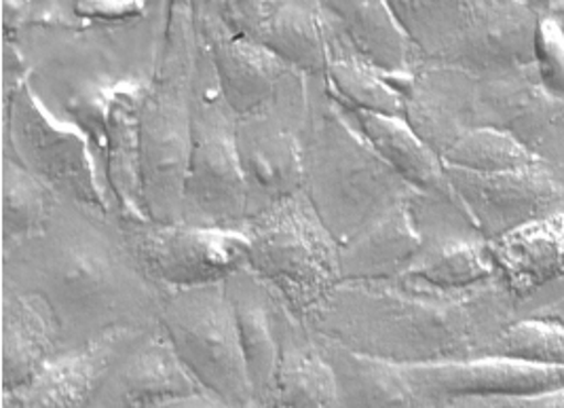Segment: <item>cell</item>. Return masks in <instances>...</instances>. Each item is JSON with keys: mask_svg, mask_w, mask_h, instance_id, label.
I'll return each instance as SVG.
<instances>
[{"mask_svg": "<svg viewBox=\"0 0 564 408\" xmlns=\"http://www.w3.org/2000/svg\"><path fill=\"white\" fill-rule=\"evenodd\" d=\"M241 230L250 241L248 267L307 324L343 283L340 244L307 195L299 193L271 205Z\"/></svg>", "mask_w": 564, "mask_h": 408, "instance_id": "8992f818", "label": "cell"}, {"mask_svg": "<svg viewBox=\"0 0 564 408\" xmlns=\"http://www.w3.org/2000/svg\"><path fill=\"white\" fill-rule=\"evenodd\" d=\"M311 126V83L290 71L257 110L237 117V151L248 186V221L303 193Z\"/></svg>", "mask_w": 564, "mask_h": 408, "instance_id": "9c48e42d", "label": "cell"}, {"mask_svg": "<svg viewBox=\"0 0 564 408\" xmlns=\"http://www.w3.org/2000/svg\"><path fill=\"white\" fill-rule=\"evenodd\" d=\"M343 28L359 57L393 85L404 98L423 55L383 0H328L324 2Z\"/></svg>", "mask_w": 564, "mask_h": 408, "instance_id": "ffe728a7", "label": "cell"}, {"mask_svg": "<svg viewBox=\"0 0 564 408\" xmlns=\"http://www.w3.org/2000/svg\"><path fill=\"white\" fill-rule=\"evenodd\" d=\"M225 286L235 309L241 352L254 394V408H258L275 387L285 326L292 311L250 267L232 273Z\"/></svg>", "mask_w": 564, "mask_h": 408, "instance_id": "ac0fdd59", "label": "cell"}, {"mask_svg": "<svg viewBox=\"0 0 564 408\" xmlns=\"http://www.w3.org/2000/svg\"><path fill=\"white\" fill-rule=\"evenodd\" d=\"M308 83L311 126L303 193L343 246L393 205L423 195L375 151L351 112L328 94L324 77Z\"/></svg>", "mask_w": 564, "mask_h": 408, "instance_id": "3957f363", "label": "cell"}, {"mask_svg": "<svg viewBox=\"0 0 564 408\" xmlns=\"http://www.w3.org/2000/svg\"><path fill=\"white\" fill-rule=\"evenodd\" d=\"M328 15V64L324 75L328 94L347 110L404 119L406 98L354 52L330 9Z\"/></svg>", "mask_w": 564, "mask_h": 408, "instance_id": "f1b7e54d", "label": "cell"}, {"mask_svg": "<svg viewBox=\"0 0 564 408\" xmlns=\"http://www.w3.org/2000/svg\"><path fill=\"white\" fill-rule=\"evenodd\" d=\"M199 34L193 2H172L165 41L140 115L142 195L151 223H182L184 180L193 140Z\"/></svg>", "mask_w": 564, "mask_h": 408, "instance_id": "277c9868", "label": "cell"}, {"mask_svg": "<svg viewBox=\"0 0 564 408\" xmlns=\"http://www.w3.org/2000/svg\"><path fill=\"white\" fill-rule=\"evenodd\" d=\"M151 78H129L108 87L104 117V184L119 223H151L142 195L140 115Z\"/></svg>", "mask_w": 564, "mask_h": 408, "instance_id": "2e32d148", "label": "cell"}, {"mask_svg": "<svg viewBox=\"0 0 564 408\" xmlns=\"http://www.w3.org/2000/svg\"><path fill=\"white\" fill-rule=\"evenodd\" d=\"M57 197L13 157L2 159V255L47 227Z\"/></svg>", "mask_w": 564, "mask_h": 408, "instance_id": "f546056e", "label": "cell"}, {"mask_svg": "<svg viewBox=\"0 0 564 408\" xmlns=\"http://www.w3.org/2000/svg\"><path fill=\"white\" fill-rule=\"evenodd\" d=\"M518 309L503 278L446 292L402 276L343 281L305 326L364 356L432 366L488 356Z\"/></svg>", "mask_w": 564, "mask_h": 408, "instance_id": "6da1fadb", "label": "cell"}, {"mask_svg": "<svg viewBox=\"0 0 564 408\" xmlns=\"http://www.w3.org/2000/svg\"><path fill=\"white\" fill-rule=\"evenodd\" d=\"M154 408H232L231 405L223 402L220 398L202 391V394H193V396H184V398H176L170 402H163Z\"/></svg>", "mask_w": 564, "mask_h": 408, "instance_id": "74e56055", "label": "cell"}, {"mask_svg": "<svg viewBox=\"0 0 564 408\" xmlns=\"http://www.w3.org/2000/svg\"><path fill=\"white\" fill-rule=\"evenodd\" d=\"M488 356L510 357L527 364L564 368V326L538 318H518Z\"/></svg>", "mask_w": 564, "mask_h": 408, "instance_id": "1f68e13d", "label": "cell"}, {"mask_svg": "<svg viewBox=\"0 0 564 408\" xmlns=\"http://www.w3.org/2000/svg\"><path fill=\"white\" fill-rule=\"evenodd\" d=\"M147 9L144 2H100V0H89V2H75L73 11L83 20H94V22H123L142 15Z\"/></svg>", "mask_w": 564, "mask_h": 408, "instance_id": "e575fe53", "label": "cell"}, {"mask_svg": "<svg viewBox=\"0 0 564 408\" xmlns=\"http://www.w3.org/2000/svg\"><path fill=\"white\" fill-rule=\"evenodd\" d=\"M4 140L11 151L9 157L52 189L57 200L98 216H112L115 205L100 180L87 133L78 126L57 121L28 77L15 85H4Z\"/></svg>", "mask_w": 564, "mask_h": 408, "instance_id": "ba28073f", "label": "cell"}, {"mask_svg": "<svg viewBox=\"0 0 564 408\" xmlns=\"http://www.w3.org/2000/svg\"><path fill=\"white\" fill-rule=\"evenodd\" d=\"M444 165L476 174H503L539 165L533 149L499 129H471L442 157Z\"/></svg>", "mask_w": 564, "mask_h": 408, "instance_id": "4dcf8cb0", "label": "cell"}, {"mask_svg": "<svg viewBox=\"0 0 564 408\" xmlns=\"http://www.w3.org/2000/svg\"><path fill=\"white\" fill-rule=\"evenodd\" d=\"M564 299V276L561 280L552 281V283H547L545 288H541L539 292H535L531 299H527L524 303H520V309H518V318L520 315H524V313H529V311H533V309H539V307L550 305V303H556V301H563Z\"/></svg>", "mask_w": 564, "mask_h": 408, "instance_id": "8d00e7d4", "label": "cell"}, {"mask_svg": "<svg viewBox=\"0 0 564 408\" xmlns=\"http://www.w3.org/2000/svg\"><path fill=\"white\" fill-rule=\"evenodd\" d=\"M488 244L501 278L520 303L564 276V212Z\"/></svg>", "mask_w": 564, "mask_h": 408, "instance_id": "cb8c5ba5", "label": "cell"}, {"mask_svg": "<svg viewBox=\"0 0 564 408\" xmlns=\"http://www.w3.org/2000/svg\"><path fill=\"white\" fill-rule=\"evenodd\" d=\"M563 115V100L543 85L535 64L490 77L467 75V131L499 129L535 151L545 131Z\"/></svg>", "mask_w": 564, "mask_h": 408, "instance_id": "4fadbf2b", "label": "cell"}, {"mask_svg": "<svg viewBox=\"0 0 564 408\" xmlns=\"http://www.w3.org/2000/svg\"><path fill=\"white\" fill-rule=\"evenodd\" d=\"M202 391L156 324L112 364L89 408H154Z\"/></svg>", "mask_w": 564, "mask_h": 408, "instance_id": "9a60e30c", "label": "cell"}, {"mask_svg": "<svg viewBox=\"0 0 564 408\" xmlns=\"http://www.w3.org/2000/svg\"><path fill=\"white\" fill-rule=\"evenodd\" d=\"M547 7H550V13L558 20V24H561L564 32V0H550Z\"/></svg>", "mask_w": 564, "mask_h": 408, "instance_id": "ab89813d", "label": "cell"}, {"mask_svg": "<svg viewBox=\"0 0 564 408\" xmlns=\"http://www.w3.org/2000/svg\"><path fill=\"white\" fill-rule=\"evenodd\" d=\"M419 200L393 205L340 246L343 281L395 280L411 269L425 244L416 216Z\"/></svg>", "mask_w": 564, "mask_h": 408, "instance_id": "7402d4cb", "label": "cell"}, {"mask_svg": "<svg viewBox=\"0 0 564 408\" xmlns=\"http://www.w3.org/2000/svg\"><path fill=\"white\" fill-rule=\"evenodd\" d=\"M147 332V331H144ZM140 331H112L57 357L34 382L2 391V408H89L104 377Z\"/></svg>", "mask_w": 564, "mask_h": 408, "instance_id": "d6986e66", "label": "cell"}, {"mask_svg": "<svg viewBox=\"0 0 564 408\" xmlns=\"http://www.w3.org/2000/svg\"><path fill=\"white\" fill-rule=\"evenodd\" d=\"M159 329L202 389L232 408H254L237 318L225 283L167 292Z\"/></svg>", "mask_w": 564, "mask_h": 408, "instance_id": "30bf717a", "label": "cell"}, {"mask_svg": "<svg viewBox=\"0 0 564 408\" xmlns=\"http://www.w3.org/2000/svg\"><path fill=\"white\" fill-rule=\"evenodd\" d=\"M412 385L440 405L457 398H495L538 394L564 387V368L482 356L451 364L404 366Z\"/></svg>", "mask_w": 564, "mask_h": 408, "instance_id": "e0dca14e", "label": "cell"}, {"mask_svg": "<svg viewBox=\"0 0 564 408\" xmlns=\"http://www.w3.org/2000/svg\"><path fill=\"white\" fill-rule=\"evenodd\" d=\"M541 163L564 189V115L545 131L535 149Z\"/></svg>", "mask_w": 564, "mask_h": 408, "instance_id": "d590c367", "label": "cell"}, {"mask_svg": "<svg viewBox=\"0 0 564 408\" xmlns=\"http://www.w3.org/2000/svg\"><path fill=\"white\" fill-rule=\"evenodd\" d=\"M129 255L167 294L225 283L248 267L250 241L241 229H206L184 223H119Z\"/></svg>", "mask_w": 564, "mask_h": 408, "instance_id": "8fae6325", "label": "cell"}, {"mask_svg": "<svg viewBox=\"0 0 564 408\" xmlns=\"http://www.w3.org/2000/svg\"><path fill=\"white\" fill-rule=\"evenodd\" d=\"M444 408H564V387L538 394L495 396V398H457L442 405Z\"/></svg>", "mask_w": 564, "mask_h": 408, "instance_id": "836d02e7", "label": "cell"}, {"mask_svg": "<svg viewBox=\"0 0 564 408\" xmlns=\"http://www.w3.org/2000/svg\"><path fill=\"white\" fill-rule=\"evenodd\" d=\"M547 2H539L541 18L535 41V66L543 85L564 103V32L558 20L550 13Z\"/></svg>", "mask_w": 564, "mask_h": 408, "instance_id": "d6a6232c", "label": "cell"}, {"mask_svg": "<svg viewBox=\"0 0 564 408\" xmlns=\"http://www.w3.org/2000/svg\"><path fill=\"white\" fill-rule=\"evenodd\" d=\"M520 318H538V320H543V322H552V324L564 326V299L563 301H556V303H550V305L533 309V311H529V313H524Z\"/></svg>", "mask_w": 564, "mask_h": 408, "instance_id": "f35d334b", "label": "cell"}, {"mask_svg": "<svg viewBox=\"0 0 564 408\" xmlns=\"http://www.w3.org/2000/svg\"><path fill=\"white\" fill-rule=\"evenodd\" d=\"M328 24L330 15L324 2H267L257 43L292 71L322 78L328 64Z\"/></svg>", "mask_w": 564, "mask_h": 408, "instance_id": "83f0119b", "label": "cell"}, {"mask_svg": "<svg viewBox=\"0 0 564 408\" xmlns=\"http://www.w3.org/2000/svg\"><path fill=\"white\" fill-rule=\"evenodd\" d=\"M2 292L43 297L66 352L112 331H151L165 294L149 280L106 216L57 202L43 233L2 255Z\"/></svg>", "mask_w": 564, "mask_h": 408, "instance_id": "7a4b0ae2", "label": "cell"}, {"mask_svg": "<svg viewBox=\"0 0 564 408\" xmlns=\"http://www.w3.org/2000/svg\"><path fill=\"white\" fill-rule=\"evenodd\" d=\"M425 244L406 278L457 292L501 278L490 244L476 229L423 230Z\"/></svg>", "mask_w": 564, "mask_h": 408, "instance_id": "4316f807", "label": "cell"}, {"mask_svg": "<svg viewBox=\"0 0 564 408\" xmlns=\"http://www.w3.org/2000/svg\"><path fill=\"white\" fill-rule=\"evenodd\" d=\"M182 223L206 229H243L248 223V186L237 151V115L220 94L218 77L202 43Z\"/></svg>", "mask_w": 564, "mask_h": 408, "instance_id": "52a82bcc", "label": "cell"}, {"mask_svg": "<svg viewBox=\"0 0 564 408\" xmlns=\"http://www.w3.org/2000/svg\"><path fill=\"white\" fill-rule=\"evenodd\" d=\"M391 11L423 64L490 77L535 64L541 7L535 0H391Z\"/></svg>", "mask_w": 564, "mask_h": 408, "instance_id": "5b68a950", "label": "cell"}, {"mask_svg": "<svg viewBox=\"0 0 564 408\" xmlns=\"http://www.w3.org/2000/svg\"><path fill=\"white\" fill-rule=\"evenodd\" d=\"M258 408H345L315 334L290 313L275 387Z\"/></svg>", "mask_w": 564, "mask_h": 408, "instance_id": "484cf974", "label": "cell"}, {"mask_svg": "<svg viewBox=\"0 0 564 408\" xmlns=\"http://www.w3.org/2000/svg\"><path fill=\"white\" fill-rule=\"evenodd\" d=\"M202 50L218 77L220 94L237 117L267 103L292 71L273 52L232 34L214 2H193Z\"/></svg>", "mask_w": 564, "mask_h": 408, "instance_id": "5bb4252c", "label": "cell"}, {"mask_svg": "<svg viewBox=\"0 0 564 408\" xmlns=\"http://www.w3.org/2000/svg\"><path fill=\"white\" fill-rule=\"evenodd\" d=\"M315 334V332H313ZM345 408H444L412 385L404 366L351 352L315 334Z\"/></svg>", "mask_w": 564, "mask_h": 408, "instance_id": "603a6c76", "label": "cell"}, {"mask_svg": "<svg viewBox=\"0 0 564 408\" xmlns=\"http://www.w3.org/2000/svg\"><path fill=\"white\" fill-rule=\"evenodd\" d=\"M64 354L62 326L50 303L30 292H2V391L26 387Z\"/></svg>", "mask_w": 564, "mask_h": 408, "instance_id": "44dd1931", "label": "cell"}, {"mask_svg": "<svg viewBox=\"0 0 564 408\" xmlns=\"http://www.w3.org/2000/svg\"><path fill=\"white\" fill-rule=\"evenodd\" d=\"M446 176L463 212L487 241L564 212V189L543 163L503 174L446 165Z\"/></svg>", "mask_w": 564, "mask_h": 408, "instance_id": "7c38bea8", "label": "cell"}, {"mask_svg": "<svg viewBox=\"0 0 564 408\" xmlns=\"http://www.w3.org/2000/svg\"><path fill=\"white\" fill-rule=\"evenodd\" d=\"M349 112L361 129V133L375 147V151L381 154L389 163V168L404 182H409L416 193H421L427 200L462 207L451 189L444 161L414 133V129L404 119L354 110Z\"/></svg>", "mask_w": 564, "mask_h": 408, "instance_id": "d4e9b609", "label": "cell"}]
</instances>
